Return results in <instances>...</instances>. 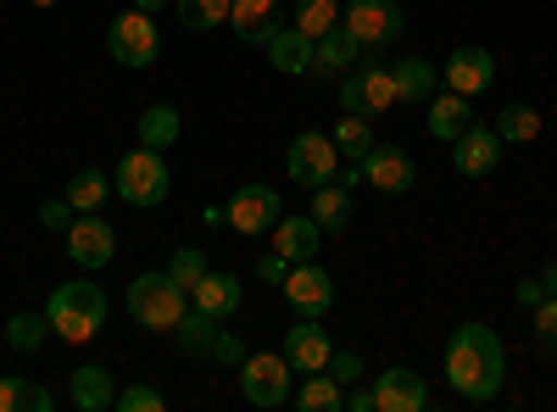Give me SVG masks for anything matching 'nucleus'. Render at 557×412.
I'll return each instance as SVG.
<instances>
[{"label": "nucleus", "instance_id": "obj_29", "mask_svg": "<svg viewBox=\"0 0 557 412\" xmlns=\"http://www.w3.org/2000/svg\"><path fill=\"white\" fill-rule=\"evenodd\" d=\"M312 217H318L323 235H341V228L351 223V196H346L341 178H335V185H323V190H312Z\"/></svg>", "mask_w": 557, "mask_h": 412}, {"label": "nucleus", "instance_id": "obj_14", "mask_svg": "<svg viewBox=\"0 0 557 412\" xmlns=\"http://www.w3.org/2000/svg\"><path fill=\"white\" fill-rule=\"evenodd\" d=\"M496 78V57L485 51V45H457V51L446 57V89H457V96H485Z\"/></svg>", "mask_w": 557, "mask_h": 412}, {"label": "nucleus", "instance_id": "obj_42", "mask_svg": "<svg viewBox=\"0 0 557 412\" xmlns=\"http://www.w3.org/2000/svg\"><path fill=\"white\" fill-rule=\"evenodd\" d=\"M212 362H228V369H240V362H246V340H240V335H228V329H218V340H212Z\"/></svg>", "mask_w": 557, "mask_h": 412}, {"label": "nucleus", "instance_id": "obj_22", "mask_svg": "<svg viewBox=\"0 0 557 412\" xmlns=\"http://www.w3.org/2000/svg\"><path fill=\"white\" fill-rule=\"evenodd\" d=\"M391 78H396V101L430 107V96H435V62H424V57H401V62H391Z\"/></svg>", "mask_w": 557, "mask_h": 412}, {"label": "nucleus", "instance_id": "obj_37", "mask_svg": "<svg viewBox=\"0 0 557 412\" xmlns=\"http://www.w3.org/2000/svg\"><path fill=\"white\" fill-rule=\"evenodd\" d=\"M168 273L184 285V290H196L201 285V273H207V251H196V246H178L173 251V262H168Z\"/></svg>", "mask_w": 557, "mask_h": 412}, {"label": "nucleus", "instance_id": "obj_20", "mask_svg": "<svg viewBox=\"0 0 557 412\" xmlns=\"http://www.w3.org/2000/svg\"><path fill=\"white\" fill-rule=\"evenodd\" d=\"M228 28L246 45H268L278 34V0H235L228 7Z\"/></svg>", "mask_w": 557, "mask_h": 412}, {"label": "nucleus", "instance_id": "obj_21", "mask_svg": "<svg viewBox=\"0 0 557 412\" xmlns=\"http://www.w3.org/2000/svg\"><path fill=\"white\" fill-rule=\"evenodd\" d=\"M268 62H273V73H285V78H301V73H312V39L290 23V28H278L273 39H268Z\"/></svg>", "mask_w": 557, "mask_h": 412}, {"label": "nucleus", "instance_id": "obj_26", "mask_svg": "<svg viewBox=\"0 0 557 412\" xmlns=\"http://www.w3.org/2000/svg\"><path fill=\"white\" fill-rule=\"evenodd\" d=\"M62 196L73 201V212H101V207L112 201V178H107L101 167H78V173L67 178Z\"/></svg>", "mask_w": 557, "mask_h": 412}, {"label": "nucleus", "instance_id": "obj_4", "mask_svg": "<svg viewBox=\"0 0 557 412\" xmlns=\"http://www.w3.org/2000/svg\"><path fill=\"white\" fill-rule=\"evenodd\" d=\"M112 190L128 201V207H162L168 201V162H162V151H151V146H139V151H123V162H117V173H112Z\"/></svg>", "mask_w": 557, "mask_h": 412}, {"label": "nucleus", "instance_id": "obj_31", "mask_svg": "<svg viewBox=\"0 0 557 412\" xmlns=\"http://www.w3.org/2000/svg\"><path fill=\"white\" fill-rule=\"evenodd\" d=\"M335 151L341 157H351V162H362L368 151H374V117H357V112H341V123H335Z\"/></svg>", "mask_w": 557, "mask_h": 412}, {"label": "nucleus", "instance_id": "obj_48", "mask_svg": "<svg viewBox=\"0 0 557 412\" xmlns=\"http://www.w3.org/2000/svg\"><path fill=\"white\" fill-rule=\"evenodd\" d=\"M28 7H57V0H28Z\"/></svg>", "mask_w": 557, "mask_h": 412}, {"label": "nucleus", "instance_id": "obj_25", "mask_svg": "<svg viewBox=\"0 0 557 412\" xmlns=\"http://www.w3.org/2000/svg\"><path fill=\"white\" fill-rule=\"evenodd\" d=\"M67 396H73V407H78V412H107V407L117 401L112 374H107V369H96V362L73 374V390H67Z\"/></svg>", "mask_w": 557, "mask_h": 412}, {"label": "nucleus", "instance_id": "obj_9", "mask_svg": "<svg viewBox=\"0 0 557 412\" xmlns=\"http://www.w3.org/2000/svg\"><path fill=\"white\" fill-rule=\"evenodd\" d=\"M341 23H346V34L362 45V51H380V45L401 39V28H407L396 0H351V7H341Z\"/></svg>", "mask_w": 557, "mask_h": 412}, {"label": "nucleus", "instance_id": "obj_41", "mask_svg": "<svg viewBox=\"0 0 557 412\" xmlns=\"http://www.w3.org/2000/svg\"><path fill=\"white\" fill-rule=\"evenodd\" d=\"M73 217H78V212H73L67 196H57V201H45V207H39V223H45V228H57V235H67Z\"/></svg>", "mask_w": 557, "mask_h": 412}, {"label": "nucleus", "instance_id": "obj_11", "mask_svg": "<svg viewBox=\"0 0 557 412\" xmlns=\"http://www.w3.org/2000/svg\"><path fill=\"white\" fill-rule=\"evenodd\" d=\"M285 301H290L301 317H323V312L335 307V279H330L318 262H290V273H285Z\"/></svg>", "mask_w": 557, "mask_h": 412}, {"label": "nucleus", "instance_id": "obj_30", "mask_svg": "<svg viewBox=\"0 0 557 412\" xmlns=\"http://www.w3.org/2000/svg\"><path fill=\"white\" fill-rule=\"evenodd\" d=\"M496 134H502V146H530L535 134H541V112L524 107V101H507L496 112Z\"/></svg>", "mask_w": 557, "mask_h": 412}, {"label": "nucleus", "instance_id": "obj_12", "mask_svg": "<svg viewBox=\"0 0 557 412\" xmlns=\"http://www.w3.org/2000/svg\"><path fill=\"white\" fill-rule=\"evenodd\" d=\"M223 212H228V223H235L240 235H273V223L285 217V212H278V190H273V185H246V190H235Z\"/></svg>", "mask_w": 557, "mask_h": 412}, {"label": "nucleus", "instance_id": "obj_39", "mask_svg": "<svg viewBox=\"0 0 557 412\" xmlns=\"http://www.w3.org/2000/svg\"><path fill=\"white\" fill-rule=\"evenodd\" d=\"M530 312H535V346L541 351H557V296H541Z\"/></svg>", "mask_w": 557, "mask_h": 412}, {"label": "nucleus", "instance_id": "obj_34", "mask_svg": "<svg viewBox=\"0 0 557 412\" xmlns=\"http://www.w3.org/2000/svg\"><path fill=\"white\" fill-rule=\"evenodd\" d=\"M228 7H235V0H173V12H178V23L190 28V34L223 28V23H228Z\"/></svg>", "mask_w": 557, "mask_h": 412}, {"label": "nucleus", "instance_id": "obj_32", "mask_svg": "<svg viewBox=\"0 0 557 412\" xmlns=\"http://www.w3.org/2000/svg\"><path fill=\"white\" fill-rule=\"evenodd\" d=\"M290 401H296L301 412H341V407H346V390H341L330 374L318 369V374H307V385H301Z\"/></svg>", "mask_w": 557, "mask_h": 412}, {"label": "nucleus", "instance_id": "obj_23", "mask_svg": "<svg viewBox=\"0 0 557 412\" xmlns=\"http://www.w3.org/2000/svg\"><path fill=\"white\" fill-rule=\"evenodd\" d=\"M190 301H196L201 312H212L218 324H223V317L240 307V279H235V273H212V267H207V273H201V285L190 290Z\"/></svg>", "mask_w": 557, "mask_h": 412}, {"label": "nucleus", "instance_id": "obj_5", "mask_svg": "<svg viewBox=\"0 0 557 412\" xmlns=\"http://www.w3.org/2000/svg\"><path fill=\"white\" fill-rule=\"evenodd\" d=\"M401 107L396 101V78H391V62H357L346 78H341V112H357V117H380Z\"/></svg>", "mask_w": 557, "mask_h": 412}, {"label": "nucleus", "instance_id": "obj_44", "mask_svg": "<svg viewBox=\"0 0 557 412\" xmlns=\"http://www.w3.org/2000/svg\"><path fill=\"white\" fill-rule=\"evenodd\" d=\"M346 407H351V412H374V390H368V385H351V390H346Z\"/></svg>", "mask_w": 557, "mask_h": 412}, {"label": "nucleus", "instance_id": "obj_28", "mask_svg": "<svg viewBox=\"0 0 557 412\" xmlns=\"http://www.w3.org/2000/svg\"><path fill=\"white\" fill-rule=\"evenodd\" d=\"M51 407H57V396L45 390V385L17 379V374L0 379V412H51Z\"/></svg>", "mask_w": 557, "mask_h": 412}, {"label": "nucleus", "instance_id": "obj_18", "mask_svg": "<svg viewBox=\"0 0 557 412\" xmlns=\"http://www.w3.org/2000/svg\"><path fill=\"white\" fill-rule=\"evenodd\" d=\"M357 62H362V45L346 34V23H335L330 34L312 39V73H318V78H323V73H330V78H346Z\"/></svg>", "mask_w": 557, "mask_h": 412}, {"label": "nucleus", "instance_id": "obj_2", "mask_svg": "<svg viewBox=\"0 0 557 412\" xmlns=\"http://www.w3.org/2000/svg\"><path fill=\"white\" fill-rule=\"evenodd\" d=\"M45 317H51V329H57L67 346H84L89 335L107 324V290L89 285V279H67V285L51 290V307H45Z\"/></svg>", "mask_w": 557, "mask_h": 412}, {"label": "nucleus", "instance_id": "obj_27", "mask_svg": "<svg viewBox=\"0 0 557 412\" xmlns=\"http://www.w3.org/2000/svg\"><path fill=\"white\" fill-rule=\"evenodd\" d=\"M173 340H178V351H190V357H212V340H218V317L212 312H201V307H190L173 324Z\"/></svg>", "mask_w": 557, "mask_h": 412}, {"label": "nucleus", "instance_id": "obj_24", "mask_svg": "<svg viewBox=\"0 0 557 412\" xmlns=\"http://www.w3.org/2000/svg\"><path fill=\"white\" fill-rule=\"evenodd\" d=\"M469 123H474L469 96H457V89H446V96H430V134H435V140H446V146H451Z\"/></svg>", "mask_w": 557, "mask_h": 412}, {"label": "nucleus", "instance_id": "obj_36", "mask_svg": "<svg viewBox=\"0 0 557 412\" xmlns=\"http://www.w3.org/2000/svg\"><path fill=\"white\" fill-rule=\"evenodd\" d=\"M296 28L307 34V39H318V34H330L335 23H341V0H296Z\"/></svg>", "mask_w": 557, "mask_h": 412}, {"label": "nucleus", "instance_id": "obj_19", "mask_svg": "<svg viewBox=\"0 0 557 412\" xmlns=\"http://www.w3.org/2000/svg\"><path fill=\"white\" fill-rule=\"evenodd\" d=\"M273 251L285 257V262H312V257L323 251L318 217H312V212H307V217H278V223H273Z\"/></svg>", "mask_w": 557, "mask_h": 412}, {"label": "nucleus", "instance_id": "obj_43", "mask_svg": "<svg viewBox=\"0 0 557 412\" xmlns=\"http://www.w3.org/2000/svg\"><path fill=\"white\" fill-rule=\"evenodd\" d=\"M257 273H262V279H268V285H285V273H290V262H285V257H278V251H268V257L257 262Z\"/></svg>", "mask_w": 557, "mask_h": 412}, {"label": "nucleus", "instance_id": "obj_45", "mask_svg": "<svg viewBox=\"0 0 557 412\" xmlns=\"http://www.w3.org/2000/svg\"><path fill=\"white\" fill-rule=\"evenodd\" d=\"M541 296H546V290H541V279H524V285H519V301H524V307H535Z\"/></svg>", "mask_w": 557, "mask_h": 412}, {"label": "nucleus", "instance_id": "obj_13", "mask_svg": "<svg viewBox=\"0 0 557 412\" xmlns=\"http://www.w3.org/2000/svg\"><path fill=\"white\" fill-rule=\"evenodd\" d=\"M496 162H502V134H496V128L469 123V128L451 140V167H457L462 178H485V173H496Z\"/></svg>", "mask_w": 557, "mask_h": 412}, {"label": "nucleus", "instance_id": "obj_8", "mask_svg": "<svg viewBox=\"0 0 557 412\" xmlns=\"http://www.w3.org/2000/svg\"><path fill=\"white\" fill-rule=\"evenodd\" d=\"M285 173H290V185L301 190H323V185H335L341 178V151L330 134H296L290 151H285Z\"/></svg>", "mask_w": 557, "mask_h": 412}, {"label": "nucleus", "instance_id": "obj_10", "mask_svg": "<svg viewBox=\"0 0 557 412\" xmlns=\"http://www.w3.org/2000/svg\"><path fill=\"white\" fill-rule=\"evenodd\" d=\"M67 257L78 267H107L117 257V235H112V223L101 212H78L73 228H67Z\"/></svg>", "mask_w": 557, "mask_h": 412}, {"label": "nucleus", "instance_id": "obj_35", "mask_svg": "<svg viewBox=\"0 0 557 412\" xmlns=\"http://www.w3.org/2000/svg\"><path fill=\"white\" fill-rule=\"evenodd\" d=\"M45 335H51V317H45V312H17V317H7V346H12V351H39Z\"/></svg>", "mask_w": 557, "mask_h": 412}, {"label": "nucleus", "instance_id": "obj_3", "mask_svg": "<svg viewBox=\"0 0 557 412\" xmlns=\"http://www.w3.org/2000/svg\"><path fill=\"white\" fill-rule=\"evenodd\" d=\"M184 312H190V290H184L168 267L128 279V317H134L139 329H168L173 335V324H178Z\"/></svg>", "mask_w": 557, "mask_h": 412}, {"label": "nucleus", "instance_id": "obj_46", "mask_svg": "<svg viewBox=\"0 0 557 412\" xmlns=\"http://www.w3.org/2000/svg\"><path fill=\"white\" fill-rule=\"evenodd\" d=\"M541 290H546V296H557V262H546V273H541Z\"/></svg>", "mask_w": 557, "mask_h": 412}, {"label": "nucleus", "instance_id": "obj_6", "mask_svg": "<svg viewBox=\"0 0 557 412\" xmlns=\"http://www.w3.org/2000/svg\"><path fill=\"white\" fill-rule=\"evenodd\" d=\"M107 51H112V62H123V67H151L157 51H162L157 17H151V12H139V7L117 12L112 28H107Z\"/></svg>", "mask_w": 557, "mask_h": 412}, {"label": "nucleus", "instance_id": "obj_38", "mask_svg": "<svg viewBox=\"0 0 557 412\" xmlns=\"http://www.w3.org/2000/svg\"><path fill=\"white\" fill-rule=\"evenodd\" d=\"M117 412H162L168 407V396L162 390H151V385H128V390H117V401H112Z\"/></svg>", "mask_w": 557, "mask_h": 412}, {"label": "nucleus", "instance_id": "obj_40", "mask_svg": "<svg viewBox=\"0 0 557 412\" xmlns=\"http://www.w3.org/2000/svg\"><path fill=\"white\" fill-rule=\"evenodd\" d=\"M323 374H330L341 390H351L362 379V357L357 351H330V362H323Z\"/></svg>", "mask_w": 557, "mask_h": 412}, {"label": "nucleus", "instance_id": "obj_1", "mask_svg": "<svg viewBox=\"0 0 557 412\" xmlns=\"http://www.w3.org/2000/svg\"><path fill=\"white\" fill-rule=\"evenodd\" d=\"M502 379H507L502 335L485 324H457L446 340V385L462 401H491V396H502Z\"/></svg>", "mask_w": 557, "mask_h": 412}, {"label": "nucleus", "instance_id": "obj_16", "mask_svg": "<svg viewBox=\"0 0 557 412\" xmlns=\"http://www.w3.org/2000/svg\"><path fill=\"white\" fill-rule=\"evenodd\" d=\"M424 401H430V385L412 369H385L374 379V412H418Z\"/></svg>", "mask_w": 557, "mask_h": 412}, {"label": "nucleus", "instance_id": "obj_15", "mask_svg": "<svg viewBox=\"0 0 557 412\" xmlns=\"http://www.w3.org/2000/svg\"><path fill=\"white\" fill-rule=\"evenodd\" d=\"M362 178L380 196H407L412 190V157L401 146H374V151L362 157Z\"/></svg>", "mask_w": 557, "mask_h": 412}, {"label": "nucleus", "instance_id": "obj_7", "mask_svg": "<svg viewBox=\"0 0 557 412\" xmlns=\"http://www.w3.org/2000/svg\"><path fill=\"white\" fill-rule=\"evenodd\" d=\"M290 362H285V351H246V362H240V396L251 401V407H285L296 390H290Z\"/></svg>", "mask_w": 557, "mask_h": 412}, {"label": "nucleus", "instance_id": "obj_47", "mask_svg": "<svg viewBox=\"0 0 557 412\" xmlns=\"http://www.w3.org/2000/svg\"><path fill=\"white\" fill-rule=\"evenodd\" d=\"M134 7H139V12H151V17H157L162 7H173V0H134Z\"/></svg>", "mask_w": 557, "mask_h": 412}, {"label": "nucleus", "instance_id": "obj_17", "mask_svg": "<svg viewBox=\"0 0 557 412\" xmlns=\"http://www.w3.org/2000/svg\"><path fill=\"white\" fill-rule=\"evenodd\" d=\"M330 329H323L318 324V317H301V324L285 335V362H290V369L296 374H318L323 369V362H330Z\"/></svg>", "mask_w": 557, "mask_h": 412}, {"label": "nucleus", "instance_id": "obj_33", "mask_svg": "<svg viewBox=\"0 0 557 412\" xmlns=\"http://www.w3.org/2000/svg\"><path fill=\"white\" fill-rule=\"evenodd\" d=\"M178 112L173 107H146L139 112V146H151V151H168L173 140H178Z\"/></svg>", "mask_w": 557, "mask_h": 412}]
</instances>
